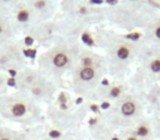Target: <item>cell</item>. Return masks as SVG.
I'll return each instance as SVG.
<instances>
[{"mask_svg": "<svg viewBox=\"0 0 160 140\" xmlns=\"http://www.w3.org/2000/svg\"><path fill=\"white\" fill-rule=\"evenodd\" d=\"M0 118L33 127L42 121V110L31 96L24 94L7 95L0 98Z\"/></svg>", "mask_w": 160, "mask_h": 140, "instance_id": "6da1fadb", "label": "cell"}, {"mask_svg": "<svg viewBox=\"0 0 160 140\" xmlns=\"http://www.w3.org/2000/svg\"><path fill=\"white\" fill-rule=\"evenodd\" d=\"M143 116V104L133 95L122 96L112 107L108 108L106 113L100 114L106 125L116 132L133 126Z\"/></svg>", "mask_w": 160, "mask_h": 140, "instance_id": "7a4b0ae2", "label": "cell"}, {"mask_svg": "<svg viewBox=\"0 0 160 140\" xmlns=\"http://www.w3.org/2000/svg\"><path fill=\"white\" fill-rule=\"evenodd\" d=\"M97 77H98V71L95 68L94 64L91 66L81 65L75 74V84L78 87V90L85 91V90L93 88L97 81Z\"/></svg>", "mask_w": 160, "mask_h": 140, "instance_id": "3957f363", "label": "cell"}, {"mask_svg": "<svg viewBox=\"0 0 160 140\" xmlns=\"http://www.w3.org/2000/svg\"><path fill=\"white\" fill-rule=\"evenodd\" d=\"M31 135L26 132L0 125V140H28Z\"/></svg>", "mask_w": 160, "mask_h": 140, "instance_id": "277c9868", "label": "cell"}, {"mask_svg": "<svg viewBox=\"0 0 160 140\" xmlns=\"http://www.w3.org/2000/svg\"><path fill=\"white\" fill-rule=\"evenodd\" d=\"M69 64H70V58H69V56L64 53L56 54L55 56H52L51 62H50L51 68H52L53 72H56V73L62 72L68 66H69Z\"/></svg>", "mask_w": 160, "mask_h": 140, "instance_id": "5b68a950", "label": "cell"}, {"mask_svg": "<svg viewBox=\"0 0 160 140\" xmlns=\"http://www.w3.org/2000/svg\"><path fill=\"white\" fill-rule=\"evenodd\" d=\"M123 95V88L121 85H113V87L107 88V91L103 94L105 100H107V103H109L110 100H120Z\"/></svg>", "mask_w": 160, "mask_h": 140, "instance_id": "8992f818", "label": "cell"}, {"mask_svg": "<svg viewBox=\"0 0 160 140\" xmlns=\"http://www.w3.org/2000/svg\"><path fill=\"white\" fill-rule=\"evenodd\" d=\"M152 129H154V139L160 140V110L155 112L152 118Z\"/></svg>", "mask_w": 160, "mask_h": 140, "instance_id": "52a82bcc", "label": "cell"}, {"mask_svg": "<svg viewBox=\"0 0 160 140\" xmlns=\"http://www.w3.org/2000/svg\"><path fill=\"white\" fill-rule=\"evenodd\" d=\"M63 132H60L58 136H52V135L44 134V135H35V136H30L28 140H72V139H63Z\"/></svg>", "mask_w": 160, "mask_h": 140, "instance_id": "ba28073f", "label": "cell"}, {"mask_svg": "<svg viewBox=\"0 0 160 140\" xmlns=\"http://www.w3.org/2000/svg\"><path fill=\"white\" fill-rule=\"evenodd\" d=\"M117 58L120 60H127L130 56V49L125 46H121L118 51H116Z\"/></svg>", "mask_w": 160, "mask_h": 140, "instance_id": "9c48e42d", "label": "cell"}, {"mask_svg": "<svg viewBox=\"0 0 160 140\" xmlns=\"http://www.w3.org/2000/svg\"><path fill=\"white\" fill-rule=\"evenodd\" d=\"M149 70H150L152 73L159 76L160 74V58H157V59H154V60L150 62Z\"/></svg>", "mask_w": 160, "mask_h": 140, "instance_id": "30bf717a", "label": "cell"}, {"mask_svg": "<svg viewBox=\"0 0 160 140\" xmlns=\"http://www.w3.org/2000/svg\"><path fill=\"white\" fill-rule=\"evenodd\" d=\"M18 19H19V21H26V20L28 19V12L25 10L21 11V12L18 14Z\"/></svg>", "mask_w": 160, "mask_h": 140, "instance_id": "8fae6325", "label": "cell"}, {"mask_svg": "<svg viewBox=\"0 0 160 140\" xmlns=\"http://www.w3.org/2000/svg\"><path fill=\"white\" fill-rule=\"evenodd\" d=\"M83 40H84L85 43H87V44H93V42H92V40H91V37H89L88 35H86V34L83 35Z\"/></svg>", "mask_w": 160, "mask_h": 140, "instance_id": "7c38bea8", "label": "cell"}, {"mask_svg": "<svg viewBox=\"0 0 160 140\" xmlns=\"http://www.w3.org/2000/svg\"><path fill=\"white\" fill-rule=\"evenodd\" d=\"M35 53H36L35 51H31V49H28V51H25V54H26V55H28V56H30V57H32V58L35 57Z\"/></svg>", "mask_w": 160, "mask_h": 140, "instance_id": "4fadbf2b", "label": "cell"}, {"mask_svg": "<svg viewBox=\"0 0 160 140\" xmlns=\"http://www.w3.org/2000/svg\"><path fill=\"white\" fill-rule=\"evenodd\" d=\"M25 43H26L28 45H31V44L33 43V40H32L31 37H26V38H25Z\"/></svg>", "mask_w": 160, "mask_h": 140, "instance_id": "5bb4252c", "label": "cell"}, {"mask_svg": "<svg viewBox=\"0 0 160 140\" xmlns=\"http://www.w3.org/2000/svg\"><path fill=\"white\" fill-rule=\"evenodd\" d=\"M8 84H9V85H15V81H14V79H10V80L8 81Z\"/></svg>", "mask_w": 160, "mask_h": 140, "instance_id": "9a60e30c", "label": "cell"}, {"mask_svg": "<svg viewBox=\"0 0 160 140\" xmlns=\"http://www.w3.org/2000/svg\"><path fill=\"white\" fill-rule=\"evenodd\" d=\"M128 37L134 38V40H136V38H138V34H132V35H128Z\"/></svg>", "mask_w": 160, "mask_h": 140, "instance_id": "2e32d148", "label": "cell"}, {"mask_svg": "<svg viewBox=\"0 0 160 140\" xmlns=\"http://www.w3.org/2000/svg\"><path fill=\"white\" fill-rule=\"evenodd\" d=\"M156 35L158 36V37L160 38V26H159L158 29H157V31H156Z\"/></svg>", "mask_w": 160, "mask_h": 140, "instance_id": "e0dca14e", "label": "cell"}, {"mask_svg": "<svg viewBox=\"0 0 160 140\" xmlns=\"http://www.w3.org/2000/svg\"><path fill=\"white\" fill-rule=\"evenodd\" d=\"M107 2L108 3H116L117 0H107Z\"/></svg>", "mask_w": 160, "mask_h": 140, "instance_id": "ac0fdd59", "label": "cell"}, {"mask_svg": "<svg viewBox=\"0 0 160 140\" xmlns=\"http://www.w3.org/2000/svg\"><path fill=\"white\" fill-rule=\"evenodd\" d=\"M42 6H44V2H39V3H36V7H39V8H40V7H42Z\"/></svg>", "mask_w": 160, "mask_h": 140, "instance_id": "d6986e66", "label": "cell"}, {"mask_svg": "<svg viewBox=\"0 0 160 140\" xmlns=\"http://www.w3.org/2000/svg\"><path fill=\"white\" fill-rule=\"evenodd\" d=\"M92 2H94V3H100L101 0H92Z\"/></svg>", "mask_w": 160, "mask_h": 140, "instance_id": "ffe728a7", "label": "cell"}, {"mask_svg": "<svg viewBox=\"0 0 160 140\" xmlns=\"http://www.w3.org/2000/svg\"><path fill=\"white\" fill-rule=\"evenodd\" d=\"M0 32H1V26H0Z\"/></svg>", "mask_w": 160, "mask_h": 140, "instance_id": "44dd1931", "label": "cell"}]
</instances>
